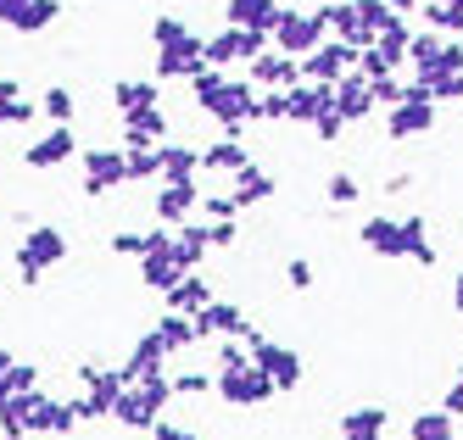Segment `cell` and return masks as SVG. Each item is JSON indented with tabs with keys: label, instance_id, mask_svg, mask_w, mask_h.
Returning <instances> with one entry per match:
<instances>
[{
	"label": "cell",
	"instance_id": "1",
	"mask_svg": "<svg viewBox=\"0 0 463 440\" xmlns=\"http://www.w3.org/2000/svg\"><path fill=\"white\" fill-rule=\"evenodd\" d=\"M190 95H195V107H202L223 134H241L251 117H257V84L241 73H223V67H195L190 73Z\"/></svg>",
	"mask_w": 463,
	"mask_h": 440
},
{
	"label": "cell",
	"instance_id": "2",
	"mask_svg": "<svg viewBox=\"0 0 463 440\" xmlns=\"http://www.w3.org/2000/svg\"><path fill=\"white\" fill-rule=\"evenodd\" d=\"M151 67H156V84H190L195 67H207V40L184 17L156 12L151 17Z\"/></svg>",
	"mask_w": 463,
	"mask_h": 440
},
{
	"label": "cell",
	"instance_id": "3",
	"mask_svg": "<svg viewBox=\"0 0 463 440\" xmlns=\"http://www.w3.org/2000/svg\"><path fill=\"white\" fill-rule=\"evenodd\" d=\"M213 396L223 401V407H269V401L279 396V385L262 374V368L251 362V351H246V357H235V362H218Z\"/></svg>",
	"mask_w": 463,
	"mask_h": 440
},
{
	"label": "cell",
	"instance_id": "4",
	"mask_svg": "<svg viewBox=\"0 0 463 440\" xmlns=\"http://www.w3.org/2000/svg\"><path fill=\"white\" fill-rule=\"evenodd\" d=\"M168 407H174V379H168V374H156V379H135V385H128V390L118 396L112 418H118L123 429H151Z\"/></svg>",
	"mask_w": 463,
	"mask_h": 440
},
{
	"label": "cell",
	"instance_id": "5",
	"mask_svg": "<svg viewBox=\"0 0 463 440\" xmlns=\"http://www.w3.org/2000/svg\"><path fill=\"white\" fill-rule=\"evenodd\" d=\"M68 234H61L56 223H34L17 240V285H40L45 279V267H56V262H68Z\"/></svg>",
	"mask_w": 463,
	"mask_h": 440
},
{
	"label": "cell",
	"instance_id": "6",
	"mask_svg": "<svg viewBox=\"0 0 463 440\" xmlns=\"http://www.w3.org/2000/svg\"><path fill=\"white\" fill-rule=\"evenodd\" d=\"M12 407H17V418H23L28 435H73V429L84 424L73 401H56V396H45V390H23V396H12Z\"/></svg>",
	"mask_w": 463,
	"mask_h": 440
},
{
	"label": "cell",
	"instance_id": "7",
	"mask_svg": "<svg viewBox=\"0 0 463 440\" xmlns=\"http://www.w3.org/2000/svg\"><path fill=\"white\" fill-rule=\"evenodd\" d=\"M269 40H274V51H285V56H296V61H302V56H313V51L329 40V23H324V12H318V6H313V12H302V6H285Z\"/></svg>",
	"mask_w": 463,
	"mask_h": 440
},
{
	"label": "cell",
	"instance_id": "8",
	"mask_svg": "<svg viewBox=\"0 0 463 440\" xmlns=\"http://www.w3.org/2000/svg\"><path fill=\"white\" fill-rule=\"evenodd\" d=\"M79 385H84V396H73V407H79L84 424H90V418H112L118 396L128 390L123 368H101V362H79Z\"/></svg>",
	"mask_w": 463,
	"mask_h": 440
},
{
	"label": "cell",
	"instance_id": "9",
	"mask_svg": "<svg viewBox=\"0 0 463 440\" xmlns=\"http://www.w3.org/2000/svg\"><path fill=\"white\" fill-rule=\"evenodd\" d=\"M408 67H413V79H430V73H463V40H452V33H436V28H413V40H408Z\"/></svg>",
	"mask_w": 463,
	"mask_h": 440
},
{
	"label": "cell",
	"instance_id": "10",
	"mask_svg": "<svg viewBox=\"0 0 463 440\" xmlns=\"http://www.w3.org/2000/svg\"><path fill=\"white\" fill-rule=\"evenodd\" d=\"M146 257H140V285L168 295L179 279H184V262H179V246H174V229H146Z\"/></svg>",
	"mask_w": 463,
	"mask_h": 440
},
{
	"label": "cell",
	"instance_id": "11",
	"mask_svg": "<svg viewBox=\"0 0 463 440\" xmlns=\"http://www.w3.org/2000/svg\"><path fill=\"white\" fill-rule=\"evenodd\" d=\"M79 162H84V184H79L84 201H101V195L128 184V151L123 145H90V151H79Z\"/></svg>",
	"mask_w": 463,
	"mask_h": 440
},
{
	"label": "cell",
	"instance_id": "12",
	"mask_svg": "<svg viewBox=\"0 0 463 440\" xmlns=\"http://www.w3.org/2000/svg\"><path fill=\"white\" fill-rule=\"evenodd\" d=\"M246 351H251V362L269 374L279 390H296L302 385V374H307V362H302V351H290V346H279V341H269V334H251L246 341Z\"/></svg>",
	"mask_w": 463,
	"mask_h": 440
},
{
	"label": "cell",
	"instance_id": "13",
	"mask_svg": "<svg viewBox=\"0 0 463 440\" xmlns=\"http://www.w3.org/2000/svg\"><path fill=\"white\" fill-rule=\"evenodd\" d=\"M269 45H274L269 33H257V28H229V23H223V33H213V40H207V67H223V73H229V67H246L251 56H262Z\"/></svg>",
	"mask_w": 463,
	"mask_h": 440
},
{
	"label": "cell",
	"instance_id": "14",
	"mask_svg": "<svg viewBox=\"0 0 463 440\" xmlns=\"http://www.w3.org/2000/svg\"><path fill=\"white\" fill-rule=\"evenodd\" d=\"M190 323H195V334L202 341H251V318L241 313V301H213V307H202V313H190Z\"/></svg>",
	"mask_w": 463,
	"mask_h": 440
},
{
	"label": "cell",
	"instance_id": "15",
	"mask_svg": "<svg viewBox=\"0 0 463 440\" xmlns=\"http://www.w3.org/2000/svg\"><path fill=\"white\" fill-rule=\"evenodd\" d=\"M79 156V134L73 123H51V134H40V140L23 145V167H34V173H51V167L73 162Z\"/></svg>",
	"mask_w": 463,
	"mask_h": 440
},
{
	"label": "cell",
	"instance_id": "16",
	"mask_svg": "<svg viewBox=\"0 0 463 440\" xmlns=\"http://www.w3.org/2000/svg\"><path fill=\"white\" fill-rule=\"evenodd\" d=\"M357 51L363 45H346V40H324L313 56H302V79L307 84H341L352 67H357Z\"/></svg>",
	"mask_w": 463,
	"mask_h": 440
},
{
	"label": "cell",
	"instance_id": "17",
	"mask_svg": "<svg viewBox=\"0 0 463 440\" xmlns=\"http://www.w3.org/2000/svg\"><path fill=\"white\" fill-rule=\"evenodd\" d=\"M195 212H202V184H156L151 218H156L162 229H179V223H190Z\"/></svg>",
	"mask_w": 463,
	"mask_h": 440
},
{
	"label": "cell",
	"instance_id": "18",
	"mask_svg": "<svg viewBox=\"0 0 463 440\" xmlns=\"http://www.w3.org/2000/svg\"><path fill=\"white\" fill-rule=\"evenodd\" d=\"M436 128V100H396L385 107V140H424Z\"/></svg>",
	"mask_w": 463,
	"mask_h": 440
},
{
	"label": "cell",
	"instance_id": "19",
	"mask_svg": "<svg viewBox=\"0 0 463 440\" xmlns=\"http://www.w3.org/2000/svg\"><path fill=\"white\" fill-rule=\"evenodd\" d=\"M168 341H162L156 329H146L135 346H128V357H123V379L135 385V379H156V374H168Z\"/></svg>",
	"mask_w": 463,
	"mask_h": 440
},
{
	"label": "cell",
	"instance_id": "20",
	"mask_svg": "<svg viewBox=\"0 0 463 440\" xmlns=\"http://www.w3.org/2000/svg\"><path fill=\"white\" fill-rule=\"evenodd\" d=\"M357 240H363V251H374V257H385V262H408V246H402V218H385V212L363 218V223H357Z\"/></svg>",
	"mask_w": 463,
	"mask_h": 440
},
{
	"label": "cell",
	"instance_id": "21",
	"mask_svg": "<svg viewBox=\"0 0 463 440\" xmlns=\"http://www.w3.org/2000/svg\"><path fill=\"white\" fill-rule=\"evenodd\" d=\"M246 79H251L257 89H290V84H302V61L269 45L262 56H251V61H246Z\"/></svg>",
	"mask_w": 463,
	"mask_h": 440
},
{
	"label": "cell",
	"instance_id": "22",
	"mask_svg": "<svg viewBox=\"0 0 463 440\" xmlns=\"http://www.w3.org/2000/svg\"><path fill=\"white\" fill-rule=\"evenodd\" d=\"M162 140H168V112H162V107L123 112V151H151Z\"/></svg>",
	"mask_w": 463,
	"mask_h": 440
},
{
	"label": "cell",
	"instance_id": "23",
	"mask_svg": "<svg viewBox=\"0 0 463 440\" xmlns=\"http://www.w3.org/2000/svg\"><path fill=\"white\" fill-rule=\"evenodd\" d=\"M329 95H335V112L346 117V128H352V123H369V117H374V89H369V79H363L357 67H352V73H346L335 89H329Z\"/></svg>",
	"mask_w": 463,
	"mask_h": 440
},
{
	"label": "cell",
	"instance_id": "24",
	"mask_svg": "<svg viewBox=\"0 0 463 440\" xmlns=\"http://www.w3.org/2000/svg\"><path fill=\"white\" fill-rule=\"evenodd\" d=\"M246 167H251V151H246L241 134H223V140H213L202 151V173H229L235 179V173H246Z\"/></svg>",
	"mask_w": 463,
	"mask_h": 440
},
{
	"label": "cell",
	"instance_id": "25",
	"mask_svg": "<svg viewBox=\"0 0 463 440\" xmlns=\"http://www.w3.org/2000/svg\"><path fill=\"white\" fill-rule=\"evenodd\" d=\"M156 156H162V184H195V173H202V151L184 140H162Z\"/></svg>",
	"mask_w": 463,
	"mask_h": 440
},
{
	"label": "cell",
	"instance_id": "26",
	"mask_svg": "<svg viewBox=\"0 0 463 440\" xmlns=\"http://www.w3.org/2000/svg\"><path fill=\"white\" fill-rule=\"evenodd\" d=\"M274 195H279V179H274V173H262L257 162L246 167V173H235V190H229L235 212H251V207H262V201H274Z\"/></svg>",
	"mask_w": 463,
	"mask_h": 440
},
{
	"label": "cell",
	"instance_id": "27",
	"mask_svg": "<svg viewBox=\"0 0 463 440\" xmlns=\"http://www.w3.org/2000/svg\"><path fill=\"white\" fill-rule=\"evenodd\" d=\"M279 12H285L279 0H229V6H223L229 28H257V33H274Z\"/></svg>",
	"mask_w": 463,
	"mask_h": 440
},
{
	"label": "cell",
	"instance_id": "28",
	"mask_svg": "<svg viewBox=\"0 0 463 440\" xmlns=\"http://www.w3.org/2000/svg\"><path fill=\"white\" fill-rule=\"evenodd\" d=\"M391 435V413L385 407H346V418H341V440H385Z\"/></svg>",
	"mask_w": 463,
	"mask_h": 440
},
{
	"label": "cell",
	"instance_id": "29",
	"mask_svg": "<svg viewBox=\"0 0 463 440\" xmlns=\"http://www.w3.org/2000/svg\"><path fill=\"white\" fill-rule=\"evenodd\" d=\"M162 301H168V313H184V318H190V313H202V307H213L218 295H213L207 274H184V279H179V285H174L168 295H162Z\"/></svg>",
	"mask_w": 463,
	"mask_h": 440
},
{
	"label": "cell",
	"instance_id": "30",
	"mask_svg": "<svg viewBox=\"0 0 463 440\" xmlns=\"http://www.w3.org/2000/svg\"><path fill=\"white\" fill-rule=\"evenodd\" d=\"M174 246H179V262H184V274H202V262H207V251H213V234H207V223H179L174 229Z\"/></svg>",
	"mask_w": 463,
	"mask_h": 440
},
{
	"label": "cell",
	"instance_id": "31",
	"mask_svg": "<svg viewBox=\"0 0 463 440\" xmlns=\"http://www.w3.org/2000/svg\"><path fill=\"white\" fill-rule=\"evenodd\" d=\"M329 100V84H290L285 89V123H313L318 117V107Z\"/></svg>",
	"mask_w": 463,
	"mask_h": 440
},
{
	"label": "cell",
	"instance_id": "32",
	"mask_svg": "<svg viewBox=\"0 0 463 440\" xmlns=\"http://www.w3.org/2000/svg\"><path fill=\"white\" fill-rule=\"evenodd\" d=\"M40 117V100H28L17 89V79H0V128H23Z\"/></svg>",
	"mask_w": 463,
	"mask_h": 440
},
{
	"label": "cell",
	"instance_id": "33",
	"mask_svg": "<svg viewBox=\"0 0 463 440\" xmlns=\"http://www.w3.org/2000/svg\"><path fill=\"white\" fill-rule=\"evenodd\" d=\"M352 12H357V45H374L380 33L396 23L391 0H352Z\"/></svg>",
	"mask_w": 463,
	"mask_h": 440
},
{
	"label": "cell",
	"instance_id": "34",
	"mask_svg": "<svg viewBox=\"0 0 463 440\" xmlns=\"http://www.w3.org/2000/svg\"><path fill=\"white\" fill-rule=\"evenodd\" d=\"M112 107H118V112L162 107V89H156V79H118V84H112Z\"/></svg>",
	"mask_w": 463,
	"mask_h": 440
},
{
	"label": "cell",
	"instance_id": "35",
	"mask_svg": "<svg viewBox=\"0 0 463 440\" xmlns=\"http://www.w3.org/2000/svg\"><path fill=\"white\" fill-rule=\"evenodd\" d=\"M408 440H458V418L447 407H419L408 424Z\"/></svg>",
	"mask_w": 463,
	"mask_h": 440
},
{
	"label": "cell",
	"instance_id": "36",
	"mask_svg": "<svg viewBox=\"0 0 463 440\" xmlns=\"http://www.w3.org/2000/svg\"><path fill=\"white\" fill-rule=\"evenodd\" d=\"M56 17H61V0H28V6L17 12V23H12V33H23V40H34V33L56 28Z\"/></svg>",
	"mask_w": 463,
	"mask_h": 440
},
{
	"label": "cell",
	"instance_id": "37",
	"mask_svg": "<svg viewBox=\"0 0 463 440\" xmlns=\"http://www.w3.org/2000/svg\"><path fill=\"white\" fill-rule=\"evenodd\" d=\"M402 246H408V262H419V267H436L441 262V251L430 246V223L413 212V218H402Z\"/></svg>",
	"mask_w": 463,
	"mask_h": 440
},
{
	"label": "cell",
	"instance_id": "38",
	"mask_svg": "<svg viewBox=\"0 0 463 440\" xmlns=\"http://www.w3.org/2000/svg\"><path fill=\"white\" fill-rule=\"evenodd\" d=\"M408 40H413V23H408V17H396L380 40H374V51L391 61V73H402V67H408Z\"/></svg>",
	"mask_w": 463,
	"mask_h": 440
},
{
	"label": "cell",
	"instance_id": "39",
	"mask_svg": "<svg viewBox=\"0 0 463 440\" xmlns=\"http://www.w3.org/2000/svg\"><path fill=\"white\" fill-rule=\"evenodd\" d=\"M151 329L162 334V341H168V351H174V357H179V351H190V346H202V334H195V323H190L184 313H162Z\"/></svg>",
	"mask_w": 463,
	"mask_h": 440
},
{
	"label": "cell",
	"instance_id": "40",
	"mask_svg": "<svg viewBox=\"0 0 463 440\" xmlns=\"http://www.w3.org/2000/svg\"><path fill=\"white\" fill-rule=\"evenodd\" d=\"M424 23L436 33H452V40H463V0H436V6H419Z\"/></svg>",
	"mask_w": 463,
	"mask_h": 440
},
{
	"label": "cell",
	"instance_id": "41",
	"mask_svg": "<svg viewBox=\"0 0 463 440\" xmlns=\"http://www.w3.org/2000/svg\"><path fill=\"white\" fill-rule=\"evenodd\" d=\"M73 112H79V95H73L68 84H51V89L40 95V117H51V123H73Z\"/></svg>",
	"mask_w": 463,
	"mask_h": 440
},
{
	"label": "cell",
	"instance_id": "42",
	"mask_svg": "<svg viewBox=\"0 0 463 440\" xmlns=\"http://www.w3.org/2000/svg\"><path fill=\"white\" fill-rule=\"evenodd\" d=\"M324 23H329V40H346L357 45V12H352V0H335V6H318Z\"/></svg>",
	"mask_w": 463,
	"mask_h": 440
},
{
	"label": "cell",
	"instance_id": "43",
	"mask_svg": "<svg viewBox=\"0 0 463 440\" xmlns=\"http://www.w3.org/2000/svg\"><path fill=\"white\" fill-rule=\"evenodd\" d=\"M329 89H335V84H329ZM307 128L318 134V140H324V145H335V140H341V134H346V117L335 112V95H329V100H324V107H318V117H313Z\"/></svg>",
	"mask_w": 463,
	"mask_h": 440
},
{
	"label": "cell",
	"instance_id": "44",
	"mask_svg": "<svg viewBox=\"0 0 463 440\" xmlns=\"http://www.w3.org/2000/svg\"><path fill=\"white\" fill-rule=\"evenodd\" d=\"M162 184V156H156V145L151 151H128V184Z\"/></svg>",
	"mask_w": 463,
	"mask_h": 440
},
{
	"label": "cell",
	"instance_id": "45",
	"mask_svg": "<svg viewBox=\"0 0 463 440\" xmlns=\"http://www.w3.org/2000/svg\"><path fill=\"white\" fill-rule=\"evenodd\" d=\"M146 240H151L146 229H118L112 240H107V251H112V257H135V262H140V257H146Z\"/></svg>",
	"mask_w": 463,
	"mask_h": 440
},
{
	"label": "cell",
	"instance_id": "46",
	"mask_svg": "<svg viewBox=\"0 0 463 440\" xmlns=\"http://www.w3.org/2000/svg\"><path fill=\"white\" fill-rule=\"evenodd\" d=\"M324 195H329V207H352V201L363 195V184H357L352 173H329V184H324Z\"/></svg>",
	"mask_w": 463,
	"mask_h": 440
},
{
	"label": "cell",
	"instance_id": "47",
	"mask_svg": "<svg viewBox=\"0 0 463 440\" xmlns=\"http://www.w3.org/2000/svg\"><path fill=\"white\" fill-rule=\"evenodd\" d=\"M174 396H213V374H202V368L174 374Z\"/></svg>",
	"mask_w": 463,
	"mask_h": 440
},
{
	"label": "cell",
	"instance_id": "48",
	"mask_svg": "<svg viewBox=\"0 0 463 440\" xmlns=\"http://www.w3.org/2000/svg\"><path fill=\"white\" fill-rule=\"evenodd\" d=\"M369 89H374V107H396V100H402V79H396V73L369 79Z\"/></svg>",
	"mask_w": 463,
	"mask_h": 440
},
{
	"label": "cell",
	"instance_id": "49",
	"mask_svg": "<svg viewBox=\"0 0 463 440\" xmlns=\"http://www.w3.org/2000/svg\"><path fill=\"white\" fill-rule=\"evenodd\" d=\"M257 117L262 123H285V89H262L257 95Z\"/></svg>",
	"mask_w": 463,
	"mask_h": 440
},
{
	"label": "cell",
	"instance_id": "50",
	"mask_svg": "<svg viewBox=\"0 0 463 440\" xmlns=\"http://www.w3.org/2000/svg\"><path fill=\"white\" fill-rule=\"evenodd\" d=\"M313 279H318V274H313L307 257H290V262H285V285H290V290H313Z\"/></svg>",
	"mask_w": 463,
	"mask_h": 440
},
{
	"label": "cell",
	"instance_id": "51",
	"mask_svg": "<svg viewBox=\"0 0 463 440\" xmlns=\"http://www.w3.org/2000/svg\"><path fill=\"white\" fill-rule=\"evenodd\" d=\"M17 396V357L12 351H0V407Z\"/></svg>",
	"mask_w": 463,
	"mask_h": 440
},
{
	"label": "cell",
	"instance_id": "52",
	"mask_svg": "<svg viewBox=\"0 0 463 440\" xmlns=\"http://www.w3.org/2000/svg\"><path fill=\"white\" fill-rule=\"evenodd\" d=\"M207 234H213V251H229L241 240V223L235 218H223V223H207Z\"/></svg>",
	"mask_w": 463,
	"mask_h": 440
},
{
	"label": "cell",
	"instance_id": "53",
	"mask_svg": "<svg viewBox=\"0 0 463 440\" xmlns=\"http://www.w3.org/2000/svg\"><path fill=\"white\" fill-rule=\"evenodd\" d=\"M202 212H207V223H223V218H241V212H235V201H229V195H202Z\"/></svg>",
	"mask_w": 463,
	"mask_h": 440
},
{
	"label": "cell",
	"instance_id": "54",
	"mask_svg": "<svg viewBox=\"0 0 463 440\" xmlns=\"http://www.w3.org/2000/svg\"><path fill=\"white\" fill-rule=\"evenodd\" d=\"M441 407H447L452 418H463V362H458V374H452V385H447V396H441Z\"/></svg>",
	"mask_w": 463,
	"mask_h": 440
},
{
	"label": "cell",
	"instance_id": "55",
	"mask_svg": "<svg viewBox=\"0 0 463 440\" xmlns=\"http://www.w3.org/2000/svg\"><path fill=\"white\" fill-rule=\"evenodd\" d=\"M380 190H385V195H408V190H413V173H391Z\"/></svg>",
	"mask_w": 463,
	"mask_h": 440
},
{
	"label": "cell",
	"instance_id": "56",
	"mask_svg": "<svg viewBox=\"0 0 463 440\" xmlns=\"http://www.w3.org/2000/svg\"><path fill=\"white\" fill-rule=\"evenodd\" d=\"M23 6H28V0H0V23H6V28H12V23H17V12H23Z\"/></svg>",
	"mask_w": 463,
	"mask_h": 440
},
{
	"label": "cell",
	"instance_id": "57",
	"mask_svg": "<svg viewBox=\"0 0 463 440\" xmlns=\"http://www.w3.org/2000/svg\"><path fill=\"white\" fill-rule=\"evenodd\" d=\"M419 6H424V0H391V12H396V17H413Z\"/></svg>",
	"mask_w": 463,
	"mask_h": 440
},
{
	"label": "cell",
	"instance_id": "58",
	"mask_svg": "<svg viewBox=\"0 0 463 440\" xmlns=\"http://www.w3.org/2000/svg\"><path fill=\"white\" fill-rule=\"evenodd\" d=\"M452 307H458V318H463V274L452 279Z\"/></svg>",
	"mask_w": 463,
	"mask_h": 440
},
{
	"label": "cell",
	"instance_id": "59",
	"mask_svg": "<svg viewBox=\"0 0 463 440\" xmlns=\"http://www.w3.org/2000/svg\"><path fill=\"white\" fill-rule=\"evenodd\" d=\"M385 440H396V435H385ZM402 440H408V435H402Z\"/></svg>",
	"mask_w": 463,
	"mask_h": 440
},
{
	"label": "cell",
	"instance_id": "60",
	"mask_svg": "<svg viewBox=\"0 0 463 440\" xmlns=\"http://www.w3.org/2000/svg\"><path fill=\"white\" fill-rule=\"evenodd\" d=\"M424 6H436V0H424Z\"/></svg>",
	"mask_w": 463,
	"mask_h": 440
},
{
	"label": "cell",
	"instance_id": "61",
	"mask_svg": "<svg viewBox=\"0 0 463 440\" xmlns=\"http://www.w3.org/2000/svg\"><path fill=\"white\" fill-rule=\"evenodd\" d=\"M195 440H202V435H195Z\"/></svg>",
	"mask_w": 463,
	"mask_h": 440
}]
</instances>
